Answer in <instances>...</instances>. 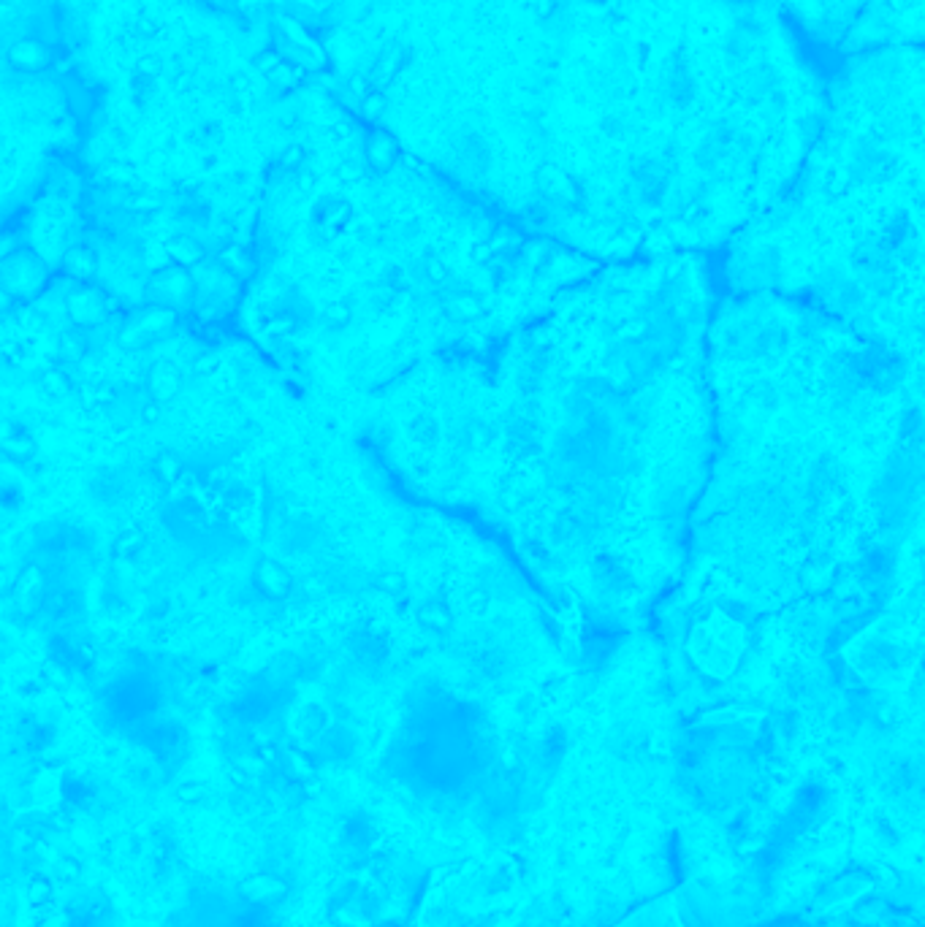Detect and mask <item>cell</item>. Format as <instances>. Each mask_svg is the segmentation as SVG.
<instances>
[{
    "mask_svg": "<svg viewBox=\"0 0 925 927\" xmlns=\"http://www.w3.org/2000/svg\"><path fill=\"white\" fill-rule=\"evenodd\" d=\"M42 390L50 396V399H63V396H69L71 390H74V380H71V374L63 369V366H50V369H44V374H42Z\"/></svg>",
    "mask_w": 925,
    "mask_h": 927,
    "instance_id": "d4e9b609",
    "label": "cell"
},
{
    "mask_svg": "<svg viewBox=\"0 0 925 927\" xmlns=\"http://www.w3.org/2000/svg\"><path fill=\"white\" fill-rule=\"evenodd\" d=\"M9 60L14 63V66H47V50L42 47V44H36V41H20V44H14L12 47V52H9Z\"/></svg>",
    "mask_w": 925,
    "mask_h": 927,
    "instance_id": "83f0119b",
    "label": "cell"
},
{
    "mask_svg": "<svg viewBox=\"0 0 925 927\" xmlns=\"http://www.w3.org/2000/svg\"><path fill=\"white\" fill-rule=\"evenodd\" d=\"M495 255H497V250H495V244H492V242H478V244L473 247V252H470L473 263H478V266H486V263H492V261H495Z\"/></svg>",
    "mask_w": 925,
    "mask_h": 927,
    "instance_id": "8d00e7d4",
    "label": "cell"
},
{
    "mask_svg": "<svg viewBox=\"0 0 925 927\" xmlns=\"http://www.w3.org/2000/svg\"><path fill=\"white\" fill-rule=\"evenodd\" d=\"M69 927H117V916L101 892H82L69 905Z\"/></svg>",
    "mask_w": 925,
    "mask_h": 927,
    "instance_id": "30bf717a",
    "label": "cell"
},
{
    "mask_svg": "<svg viewBox=\"0 0 925 927\" xmlns=\"http://www.w3.org/2000/svg\"><path fill=\"white\" fill-rule=\"evenodd\" d=\"M817 296L836 315H857L865 307L868 290L860 285L855 274L828 269L817 277Z\"/></svg>",
    "mask_w": 925,
    "mask_h": 927,
    "instance_id": "277c9868",
    "label": "cell"
},
{
    "mask_svg": "<svg viewBox=\"0 0 925 927\" xmlns=\"http://www.w3.org/2000/svg\"><path fill=\"white\" fill-rule=\"evenodd\" d=\"M844 491H846V473L838 458L825 453L817 461H811V467L806 473V505L809 508H828L838 502Z\"/></svg>",
    "mask_w": 925,
    "mask_h": 927,
    "instance_id": "5b68a950",
    "label": "cell"
},
{
    "mask_svg": "<svg viewBox=\"0 0 925 927\" xmlns=\"http://www.w3.org/2000/svg\"><path fill=\"white\" fill-rule=\"evenodd\" d=\"M372 586L380 592V594H385V597H402V594H407V575L402 573V570H396V567H383V570H375V575H372Z\"/></svg>",
    "mask_w": 925,
    "mask_h": 927,
    "instance_id": "603a6c76",
    "label": "cell"
},
{
    "mask_svg": "<svg viewBox=\"0 0 925 927\" xmlns=\"http://www.w3.org/2000/svg\"><path fill=\"white\" fill-rule=\"evenodd\" d=\"M55 353H58V358H60V363H69V366L85 361V355H88V339H85V334H79L77 328L63 331V334L58 336Z\"/></svg>",
    "mask_w": 925,
    "mask_h": 927,
    "instance_id": "7402d4cb",
    "label": "cell"
},
{
    "mask_svg": "<svg viewBox=\"0 0 925 927\" xmlns=\"http://www.w3.org/2000/svg\"><path fill=\"white\" fill-rule=\"evenodd\" d=\"M223 369V358L215 353H204L193 361V374L196 377H217V372Z\"/></svg>",
    "mask_w": 925,
    "mask_h": 927,
    "instance_id": "d6a6232c",
    "label": "cell"
},
{
    "mask_svg": "<svg viewBox=\"0 0 925 927\" xmlns=\"http://www.w3.org/2000/svg\"><path fill=\"white\" fill-rule=\"evenodd\" d=\"M304 158H307V152L299 144H291L288 150H282L280 163H282L285 171H301L304 169Z\"/></svg>",
    "mask_w": 925,
    "mask_h": 927,
    "instance_id": "e575fe53",
    "label": "cell"
},
{
    "mask_svg": "<svg viewBox=\"0 0 925 927\" xmlns=\"http://www.w3.org/2000/svg\"><path fill=\"white\" fill-rule=\"evenodd\" d=\"M153 473H155L158 483H163V486H177V483L182 481V473H185L182 458H180L177 453H171V450H161V453L153 458Z\"/></svg>",
    "mask_w": 925,
    "mask_h": 927,
    "instance_id": "44dd1931",
    "label": "cell"
},
{
    "mask_svg": "<svg viewBox=\"0 0 925 927\" xmlns=\"http://www.w3.org/2000/svg\"><path fill=\"white\" fill-rule=\"evenodd\" d=\"M144 546H147V535H144L142 529H136V527H128V529H123V532L115 537V543H112V556H115V559H131V556H136Z\"/></svg>",
    "mask_w": 925,
    "mask_h": 927,
    "instance_id": "4316f807",
    "label": "cell"
},
{
    "mask_svg": "<svg viewBox=\"0 0 925 927\" xmlns=\"http://www.w3.org/2000/svg\"><path fill=\"white\" fill-rule=\"evenodd\" d=\"M893 573H895V556L887 546H871L857 562V581L871 594L884 592L893 583Z\"/></svg>",
    "mask_w": 925,
    "mask_h": 927,
    "instance_id": "9c48e42d",
    "label": "cell"
},
{
    "mask_svg": "<svg viewBox=\"0 0 925 927\" xmlns=\"http://www.w3.org/2000/svg\"><path fill=\"white\" fill-rule=\"evenodd\" d=\"M725 355L738 361H765L776 358L787 347V328L773 317L738 320L725 331Z\"/></svg>",
    "mask_w": 925,
    "mask_h": 927,
    "instance_id": "3957f363",
    "label": "cell"
},
{
    "mask_svg": "<svg viewBox=\"0 0 925 927\" xmlns=\"http://www.w3.org/2000/svg\"><path fill=\"white\" fill-rule=\"evenodd\" d=\"M442 312L448 320H456V323H473L484 315V301L470 293V290H458L453 296L445 298L442 304Z\"/></svg>",
    "mask_w": 925,
    "mask_h": 927,
    "instance_id": "2e32d148",
    "label": "cell"
},
{
    "mask_svg": "<svg viewBox=\"0 0 925 927\" xmlns=\"http://www.w3.org/2000/svg\"><path fill=\"white\" fill-rule=\"evenodd\" d=\"M253 583L255 589L272 600V602H282L293 594V575L288 573V567L272 556H261L253 567Z\"/></svg>",
    "mask_w": 925,
    "mask_h": 927,
    "instance_id": "8fae6325",
    "label": "cell"
},
{
    "mask_svg": "<svg viewBox=\"0 0 925 927\" xmlns=\"http://www.w3.org/2000/svg\"><path fill=\"white\" fill-rule=\"evenodd\" d=\"M738 280L749 288H768L782 274V252L776 244H757L744 252L738 263Z\"/></svg>",
    "mask_w": 925,
    "mask_h": 927,
    "instance_id": "52a82bcc",
    "label": "cell"
},
{
    "mask_svg": "<svg viewBox=\"0 0 925 927\" xmlns=\"http://www.w3.org/2000/svg\"><path fill=\"white\" fill-rule=\"evenodd\" d=\"M161 204H158V198H150V196H136L134 201H131V209L134 212H155Z\"/></svg>",
    "mask_w": 925,
    "mask_h": 927,
    "instance_id": "74e56055",
    "label": "cell"
},
{
    "mask_svg": "<svg viewBox=\"0 0 925 927\" xmlns=\"http://www.w3.org/2000/svg\"><path fill=\"white\" fill-rule=\"evenodd\" d=\"M423 274H426V280H429L434 288H439V285H445V282L450 280L448 263H445L442 258H437V255H426V258H423Z\"/></svg>",
    "mask_w": 925,
    "mask_h": 927,
    "instance_id": "4dcf8cb0",
    "label": "cell"
},
{
    "mask_svg": "<svg viewBox=\"0 0 925 927\" xmlns=\"http://www.w3.org/2000/svg\"><path fill=\"white\" fill-rule=\"evenodd\" d=\"M372 840H375V830H372L369 819L347 816L339 824V832H337V854L342 859H347V862H356V859L369 854Z\"/></svg>",
    "mask_w": 925,
    "mask_h": 927,
    "instance_id": "7c38bea8",
    "label": "cell"
},
{
    "mask_svg": "<svg viewBox=\"0 0 925 927\" xmlns=\"http://www.w3.org/2000/svg\"><path fill=\"white\" fill-rule=\"evenodd\" d=\"M296 326H299L296 317L288 315V312H282V315H274V317L266 323V334H272V336H285V334H293Z\"/></svg>",
    "mask_w": 925,
    "mask_h": 927,
    "instance_id": "836d02e7",
    "label": "cell"
},
{
    "mask_svg": "<svg viewBox=\"0 0 925 927\" xmlns=\"http://www.w3.org/2000/svg\"><path fill=\"white\" fill-rule=\"evenodd\" d=\"M63 269L71 280L77 282H90L98 271V255L93 247H85V244H77L71 250H66L63 255Z\"/></svg>",
    "mask_w": 925,
    "mask_h": 927,
    "instance_id": "9a60e30c",
    "label": "cell"
},
{
    "mask_svg": "<svg viewBox=\"0 0 925 927\" xmlns=\"http://www.w3.org/2000/svg\"><path fill=\"white\" fill-rule=\"evenodd\" d=\"M182 369L169 361V358H158L153 366H150V374H147V393L153 401H161L166 404L169 399H174L180 390H182Z\"/></svg>",
    "mask_w": 925,
    "mask_h": 927,
    "instance_id": "4fadbf2b",
    "label": "cell"
},
{
    "mask_svg": "<svg viewBox=\"0 0 925 927\" xmlns=\"http://www.w3.org/2000/svg\"><path fill=\"white\" fill-rule=\"evenodd\" d=\"M795 519V505L790 494L773 483H752L735 500V527L752 540L784 532Z\"/></svg>",
    "mask_w": 925,
    "mask_h": 927,
    "instance_id": "7a4b0ae2",
    "label": "cell"
},
{
    "mask_svg": "<svg viewBox=\"0 0 925 927\" xmlns=\"http://www.w3.org/2000/svg\"><path fill=\"white\" fill-rule=\"evenodd\" d=\"M177 323V312L171 309V307H153V309H147L142 317H139V323L134 326V328H128L125 334H131V336H139V334H163V331H169L171 326Z\"/></svg>",
    "mask_w": 925,
    "mask_h": 927,
    "instance_id": "ffe728a7",
    "label": "cell"
},
{
    "mask_svg": "<svg viewBox=\"0 0 925 927\" xmlns=\"http://www.w3.org/2000/svg\"><path fill=\"white\" fill-rule=\"evenodd\" d=\"M467 442H470V447H476V450H486V447L495 442V428H492L489 423L478 420V423H473V426L467 428Z\"/></svg>",
    "mask_w": 925,
    "mask_h": 927,
    "instance_id": "1f68e13d",
    "label": "cell"
},
{
    "mask_svg": "<svg viewBox=\"0 0 925 927\" xmlns=\"http://www.w3.org/2000/svg\"><path fill=\"white\" fill-rule=\"evenodd\" d=\"M366 161L377 174H385L396 163V144L385 133H375L372 142L366 144Z\"/></svg>",
    "mask_w": 925,
    "mask_h": 927,
    "instance_id": "d6986e66",
    "label": "cell"
},
{
    "mask_svg": "<svg viewBox=\"0 0 925 927\" xmlns=\"http://www.w3.org/2000/svg\"><path fill=\"white\" fill-rule=\"evenodd\" d=\"M836 63L852 55L925 47V0H765Z\"/></svg>",
    "mask_w": 925,
    "mask_h": 927,
    "instance_id": "6da1fadb",
    "label": "cell"
},
{
    "mask_svg": "<svg viewBox=\"0 0 925 927\" xmlns=\"http://www.w3.org/2000/svg\"><path fill=\"white\" fill-rule=\"evenodd\" d=\"M465 608H467V613L470 616H476V619H486L489 616V610H492V594L486 592V589H470L467 594H465Z\"/></svg>",
    "mask_w": 925,
    "mask_h": 927,
    "instance_id": "f546056e",
    "label": "cell"
},
{
    "mask_svg": "<svg viewBox=\"0 0 925 927\" xmlns=\"http://www.w3.org/2000/svg\"><path fill=\"white\" fill-rule=\"evenodd\" d=\"M161 418H163V404H161V401L147 399V401L139 407V420H142V423L153 426V423H158Z\"/></svg>",
    "mask_w": 925,
    "mask_h": 927,
    "instance_id": "d590c367",
    "label": "cell"
},
{
    "mask_svg": "<svg viewBox=\"0 0 925 927\" xmlns=\"http://www.w3.org/2000/svg\"><path fill=\"white\" fill-rule=\"evenodd\" d=\"M217 263L228 271V274H247L250 271V258L245 255V250L242 247H236V244H228V247H223L220 252H217Z\"/></svg>",
    "mask_w": 925,
    "mask_h": 927,
    "instance_id": "f1b7e54d",
    "label": "cell"
},
{
    "mask_svg": "<svg viewBox=\"0 0 925 927\" xmlns=\"http://www.w3.org/2000/svg\"><path fill=\"white\" fill-rule=\"evenodd\" d=\"M166 250L174 261V266H182V269H193V266H201L204 258H207V247L190 236V234H174L169 242H166Z\"/></svg>",
    "mask_w": 925,
    "mask_h": 927,
    "instance_id": "5bb4252c",
    "label": "cell"
},
{
    "mask_svg": "<svg viewBox=\"0 0 925 927\" xmlns=\"http://www.w3.org/2000/svg\"><path fill=\"white\" fill-rule=\"evenodd\" d=\"M855 662L868 675H895L909 665V648L887 638H871L855 651Z\"/></svg>",
    "mask_w": 925,
    "mask_h": 927,
    "instance_id": "8992f818",
    "label": "cell"
},
{
    "mask_svg": "<svg viewBox=\"0 0 925 927\" xmlns=\"http://www.w3.org/2000/svg\"><path fill=\"white\" fill-rule=\"evenodd\" d=\"M415 619L431 635H448L453 629V610L442 600H426L415 610Z\"/></svg>",
    "mask_w": 925,
    "mask_h": 927,
    "instance_id": "e0dca14e",
    "label": "cell"
},
{
    "mask_svg": "<svg viewBox=\"0 0 925 927\" xmlns=\"http://www.w3.org/2000/svg\"><path fill=\"white\" fill-rule=\"evenodd\" d=\"M4 453H6L9 461L28 464V461L39 453V445H36V439L31 436L28 428H23V426H20V428L6 426V431H4Z\"/></svg>",
    "mask_w": 925,
    "mask_h": 927,
    "instance_id": "ac0fdd59",
    "label": "cell"
},
{
    "mask_svg": "<svg viewBox=\"0 0 925 927\" xmlns=\"http://www.w3.org/2000/svg\"><path fill=\"white\" fill-rule=\"evenodd\" d=\"M66 312L77 328H96L109 317V301L101 290L85 285L79 290H71L66 298Z\"/></svg>",
    "mask_w": 925,
    "mask_h": 927,
    "instance_id": "ba28073f",
    "label": "cell"
},
{
    "mask_svg": "<svg viewBox=\"0 0 925 927\" xmlns=\"http://www.w3.org/2000/svg\"><path fill=\"white\" fill-rule=\"evenodd\" d=\"M407 434H410V439H412L415 445H421V447H431V445L439 439V423H437V418H434V415H426V412H421V415H415V418L410 420V426H407Z\"/></svg>",
    "mask_w": 925,
    "mask_h": 927,
    "instance_id": "cb8c5ba5",
    "label": "cell"
},
{
    "mask_svg": "<svg viewBox=\"0 0 925 927\" xmlns=\"http://www.w3.org/2000/svg\"><path fill=\"white\" fill-rule=\"evenodd\" d=\"M320 323L328 331H342L353 323V307L345 298H334L320 309Z\"/></svg>",
    "mask_w": 925,
    "mask_h": 927,
    "instance_id": "484cf974",
    "label": "cell"
}]
</instances>
